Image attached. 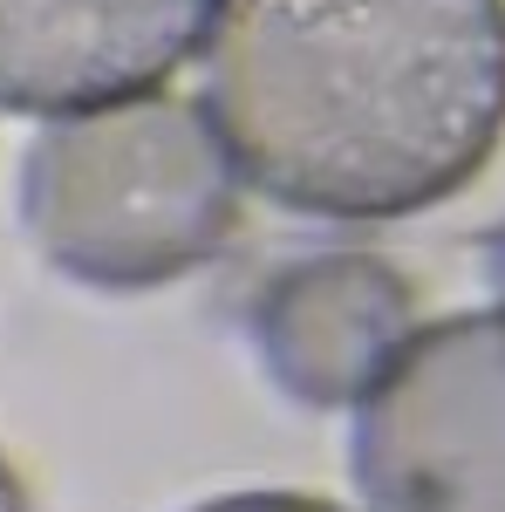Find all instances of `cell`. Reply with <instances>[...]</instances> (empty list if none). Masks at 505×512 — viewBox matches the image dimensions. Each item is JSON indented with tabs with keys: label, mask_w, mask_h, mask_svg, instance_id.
I'll use <instances>...</instances> for the list:
<instances>
[{
	"label": "cell",
	"mask_w": 505,
	"mask_h": 512,
	"mask_svg": "<svg viewBox=\"0 0 505 512\" xmlns=\"http://www.w3.org/2000/svg\"><path fill=\"white\" fill-rule=\"evenodd\" d=\"M205 117L280 212L417 219L505 144V0H226Z\"/></svg>",
	"instance_id": "1"
},
{
	"label": "cell",
	"mask_w": 505,
	"mask_h": 512,
	"mask_svg": "<svg viewBox=\"0 0 505 512\" xmlns=\"http://www.w3.org/2000/svg\"><path fill=\"white\" fill-rule=\"evenodd\" d=\"M0 512H35L28 506V492H21V478H14V465L0 458Z\"/></svg>",
	"instance_id": "8"
},
{
	"label": "cell",
	"mask_w": 505,
	"mask_h": 512,
	"mask_svg": "<svg viewBox=\"0 0 505 512\" xmlns=\"http://www.w3.org/2000/svg\"><path fill=\"white\" fill-rule=\"evenodd\" d=\"M226 0H0V110L76 117L151 96L219 28Z\"/></svg>",
	"instance_id": "4"
},
{
	"label": "cell",
	"mask_w": 505,
	"mask_h": 512,
	"mask_svg": "<svg viewBox=\"0 0 505 512\" xmlns=\"http://www.w3.org/2000/svg\"><path fill=\"white\" fill-rule=\"evenodd\" d=\"M21 233L96 294H151L212 267L239 233V164L185 96L48 117L21 158Z\"/></svg>",
	"instance_id": "2"
},
{
	"label": "cell",
	"mask_w": 505,
	"mask_h": 512,
	"mask_svg": "<svg viewBox=\"0 0 505 512\" xmlns=\"http://www.w3.org/2000/svg\"><path fill=\"white\" fill-rule=\"evenodd\" d=\"M192 512H349L335 506V499H321V492H280V485H246V492H219V499H205Z\"/></svg>",
	"instance_id": "6"
},
{
	"label": "cell",
	"mask_w": 505,
	"mask_h": 512,
	"mask_svg": "<svg viewBox=\"0 0 505 512\" xmlns=\"http://www.w3.org/2000/svg\"><path fill=\"white\" fill-rule=\"evenodd\" d=\"M478 274H485V287L499 294V308H505V219L485 226V239H478Z\"/></svg>",
	"instance_id": "7"
},
{
	"label": "cell",
	"mask_w": 505,
	"mask_h": 512,
	"mask_svg": "<svg viewBox=\"0 0 505 512\" xmlns=\"http://www.w3.org/2000/svg\"><path fill=\"white\" fill-rule=\"evenodd\" d=\"M267 383L301 410H349L417 335V287L383 253H301L246 301Z\"/></svg>",
	"instance_id": "5"
},
{
	"label": "cell",
	"mask_w": 505,
	"mask_h": 512,
	"mask_svg": "<svg viewBox=\"0 0 505 512\" xmlns=\"http://www.w3.org/2000/svg\"><path fill=\"white\" fill-rule=\"evenodd\" d=\"M369 512H505V308L424 321L355 403Z\"/></svg>",
	"instance_id": "3"
}]
</instances>
